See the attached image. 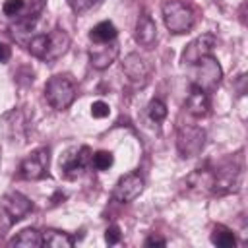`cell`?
<instances>
[{"label":"cell","mask_w":248,"mask_h":248,"mask_svg":"<svg viewBox=\"0 0 248 248\" xmlns=\"http://www.w3.org/2000/svg\"><path fill=\"white\" fill-rule=\"evenodd\" d=\"M163 19L170 33H188L196 23V10L184 0H167L163 4Z\"/></svg>","instance_id":"cell-1"},{"label":"cell","mask_w":248,"mask_h":248,"mask_svg":"<svg viewBox=\"0 0 248 248\" xmlns=\"http://www.w3.org/2000/svg\"><path fill=\"white\" fill-rule=\"evenodd\" d=\"M45 99L52 108L64 110L76 99V83L70 76H52L45 85Z\"/></svg>","instance_id":"cell-2"},{"label":"cell","mask_w":248,"mask_h":248,"mask_svg":"<svg viewBox=\"0 0 248 248\" xmlns=\"http://www.w3.org/2000/svg\"><path fill=\"white\" fill-rule=\"evenodd\" d=\"M194 66H196V74H194L192 85L203 89L205 93H211V91L219 85V81H221V78H223V70H221L219 62L209 54V56H203V58H202L198 64H194Z\"/></svg>","instance_id":"cell-3"},{"label":"cell","mask_w":248,"mask_h":248,"mask_svg":"<svg viewBox=\"0 0 248 248\" xmlns=\"http://www.w3.org/2000/svg\"><path fill=\"white\" fill-rule=\"evenodd\" d=\"M203 143H205V132L200 126L188 124L178 130L176 147L180 157H196L203 149Z\"/></svg>","instance_id":"cell-4"},{"label":"cell","mask_w":248,"mask_h":248,"mask_svg":"<svg viewBox=\"0 0 248 248\" xmlns=\"http://www.w3.org/2000/svg\"><path fill=\"white\" fill-rule=\"evenodd\" d=\"M215 43H217V39H215L213 33H203V35L196 37L194 41H190L186 45V48L182 52V62L184 64H190V66L198 64L203 56H209L211 54V50L215 48Z\"/></svg>","instance_id":"cell-5"},{"label":"cell","mask_w":248,"mask_h":248,"mask_svg":"<svg viewBox=\"0 0 248 248\" xmlns=\"http://www.w3.org/2000/svg\"><path fill=\"white\" fill-rule=\"evenodd\" d=\"M48 149L46 147H41V149H35L31 155H27L23 161H21V176L29 178V180H37V178H43L46 169H48Z\"/></svg>","instance_id":"cell-6"},{"label":"cell","mask_w":248,"mask_h":248,"mask_svg":"<svg viewBox=\"0 0 248 248\" xmlns=\"http://www.w3.org/2000/svg\"><path fill=\"white\" fill-rule=\"evenodd\" d=\"M141 190H143V178H141V174L140 172H128V174H124L116 182L112 196H114V200H118L122 203H128V202H134L141 194Z\"/></svg>","instance_id":"cell-7"},{"label":"cell","mask_w":248,"mask_h":248,"mask_svg":"<svg viewBox=\"0 0 248 248\" xmlns=\"http://www.w3.org/2000/svg\"><path fill=\"white\" fill-rule=\"evenodd\" d=\"M2 209L4 213L10 217V221H19L23 219L31 209H33V203L29 202V198H25L23 194L19 192H10L2 198Z\"/></svg>","instance_id":"cell-8"},{"label":"cell","mask_w":248,"mask_h":248,"mask_svg":"<svg viewBox=\"0 0 248 248\" xmlns=\"http://www.w3.org/2000/svg\"><path fill=\"white\" fill-rule=\"evenodd\" d=\"M95 46L89 50V60H91V66L97 68V70H105L108 68L114 58L118 56V43L116 39L110 41V43H93Z\"/></svg>","instance_id":"cell-9"},{"label":"cell","mask_w":248,"mask_h":248,"mask_svg":"<svg viewBox=\"0 0 248 248\" xmlns=\"http://www.w3.org/2000/svg\"><path fill=\"white\" fill-rule=\"evenodd\" d=\"M122 70H124V74L134 83H145L147 78H149V66H147V62L140 54H136V52H132V54H128L124 58Z\"/></svg>","instance_id":"cell-10"},{"label":"cell","mask_w":248,"mask_h":248,"mask_svg":"<svg viewBox=\"0 0 248 248\" xmlns=\"http://www.w3.org/2000/svg\"><path fill=\"white\" fill-rule=\"evenodd\" d=\"M89 159H91V151H89V147L83 145V147L78 149L76 153L68 155V157L64 159V163H60V167H62V170H64V174H66L68 178H76L78 174L83 172V169L87 167Z\"/></svg>","instance_id":"cell-11"},{"label":"cell","mask_w":248,"mask_h":248,"mask_svg":"<svg viewBox=\"0 0 248 248\" xmlns=\"http://www.w3.org/2000/svg\"><path fill=\"white\" fill-rule=\"evenodd\" d=\"M155 39H157V25H155V21L151 19L149 14H141L138 23H136V41L141 46L151 48L155 45Z\"/></svg>","instance_id":"cell-12"},{"label":"cell","mask_w":248,"mask_h":248,"mask_svg":"<svg viewBox=\"0 0 248 248\" xmlns=\"http://www.w3.org/2000/svg\"><path fill=\"white\" fill-rule=\"evenodd\" d=\"M70 46V37L68 33H64L62 29H54L46 35V56L45 60H56L60 58Z\"/></svg>","instance_id":"cell-13"},{"label":"cell","mask_w":248,"mask_h":248,"mask_svg":"<svg viewBox=\"0 0 248 248\" xmlns=\"http://www.w3.org/2000/svg\"><path fill=\"white\" fill-rule=\"evenodd\" d=\"M209 93H205L203 89L192 85L190 89V95H188V101H186V108L192 116H205L207 110H209Z\"/></svg>","instance_id":"cell-14"},{"label":"cell","mask_w":248,"mask_h":248,"mask_svg":"<svg viewBox=\"0 0 248 248\" xmlns=\"http://www.w3.org/2000/svg\"><path fill=\"white\" fill-rule=\"evenodd\" d=\"M116 35H118V31L112 21H101L89 31V39L93 43H110L116 39Z\"/></svg>","instance_id":"cell-15"},{"label":"cell","mask_w":248,"mask_h":248,"mask_svg":"<svg viewBox=\"0 0 248 248\" xmlns=\"http://www.w3.org/2000/svg\"><path fill=\"white\" fill-rule=\"evenodd\" d=\"M12 246H23V248H37L43 244V234L35 229H25L17 236L12 238Z\"/></svg>","instance_id":"cell-16"},{"label":"cell","mask_w":248,"mask_h":248,"mask_svg":"<svg viewBox=\"0 0 248 248\" xmlns=\"http://www.w3.org/2000/svg\"><path fill=\"white\" fill-rule=\"evenodd\" d=\"M43 244L50 246V248H72L74 246V238L68 232H60V231H45L43 234Z\"/></svg>","instance_id":"cell-17"},{"label":"cell","mask_w":248,"mask_h":248,"mask_svg":"<svg viewBox=\"0 0 248 248\" xmlns=\"http://www.w3.org/2000/svg\"><path fill=\"white\" fill-rule=\"evenodd\" d=\"M211 242L215 246H221V248H234L236 246V238H234V232L223 225H215L213 227V232H211Z\"/></svg>","instance_id":"cell-18"},{"label":"cell","mask_w":248,"mask_h":248,"mask_svg":"<svg viewBox=\"0 0 248 248\" xmlns=\"http://www.w3.org/2000/svg\"><path fill=\"white\" fill-rule=\"evenodd\" d=\"M29 52H31L35 58L45 60V56H46V33L37 35V37L31 39V43H29Z\"/></svg>","instance_id":"cell-19"},{"label":"cell","mask_w":248,"mask_h":248,"mask_svg":"<svg viewBox=\"0 0 248 248\" xmlns=\"http://www.w3.org/2000/svg\"><path fill=\"white\" fill-rule=\"evenodd\" d=\"M91 163H93V167L97 170H107V169L112 167L114 157H112L110 151H97L95 155H91Z\"/></svg>","instance_id":"cell-20"},{"label":"cell","mask_w":248,"mask_h":248,"mask_svg":"<svg viewBox=\"0 0 248 248\" xmlns=\"http://www.w3.org/2000/svg\"><path fill=\"white\" fill-rule=\"evenodd\" d=\"M147 114H149V118H151L153 122L165 120V116H167V107H165V103L159 101V99H153V101L147 105Z\"/></svg>","instance_id":"cell-21"},{"label":"cell","mask_w":248,"mask_h":248,"mask_svg":"<svg viewBox=\"0 0 248 248\" xmlns=\"http://www.w3.org/2000/svg\"><path fill=\"white\" fill-rule=\"evenodd\" d=\"M23 6H25V0H6L2 6V12L10 17H14L23 10Z\"/></svg>","instance_id":"cell-22"},{"label":"cell","mask_w":248,"mask_h":248,"mask_svg":"<svg viewBox=\"0 0 248 248\" xmlns=\"http://www.w3.org/2000/svg\"><path fill=\"white\" fill-rule=\"evenodd\" d=\"M108 112H110V107L105 101H95L91 105V114L95 118H105V116H108Z\"/></svg>","instance_id":"cell-23"},{"label":"cell","mask_w":248,"mask_h":248,"mask_svg":"<svg viewBox=\"0 0 248 248\" xmlns=\"http://www.w3.org/2000/svg\"><path fill=\"white\" fill-rule=\"evenodd\" d=\"M66 2H68V6H70L76 14H81V12L89 10V8L95 4V0H66Z\"/></svg>","instance_id":"cell-24"},{"label":"cell","mask_w":248,"mask_h":248,"mask_svg":"<svg viewBox=\"0 0 248 248\" xmlns=\"http://www.w3.org/2000/svg\"><path fill=\"white\" fill-rule=\"evenodd\" d=\"M120 229L116 227V225H112V227H108L107 229V232H105V240L108 242V244H116V242H120Z\"/></svg>","instance_id":"cell-25"},{"label":"cell","mask_w":248,"mask_h":248,"mask_svg":"<svg viewBox=\"0 0 248 248\" xmlns=\"http://www.w3.org/2000/svg\"><path fill=\"white\" fill-rule=\"evenodd\" d=\"M10 56H12V48H10L6 43H0V62H2V64L8 62Z\"/></svg>","instance_id":"cell-26"},{"label":"cell","mask_w":248,"mask_h":248,"mask_svg":"<svg viewBox=\"0 0 248 248\" xmlns=\"http://www.w3.org/2000/svg\"><path fill=\"white\" fill-rule=\"evenodd\" d=\"M145 246H165V238H157V236H149L145 240Z\"/></svg>","instance_id":"cell-27"}]
</instances>
